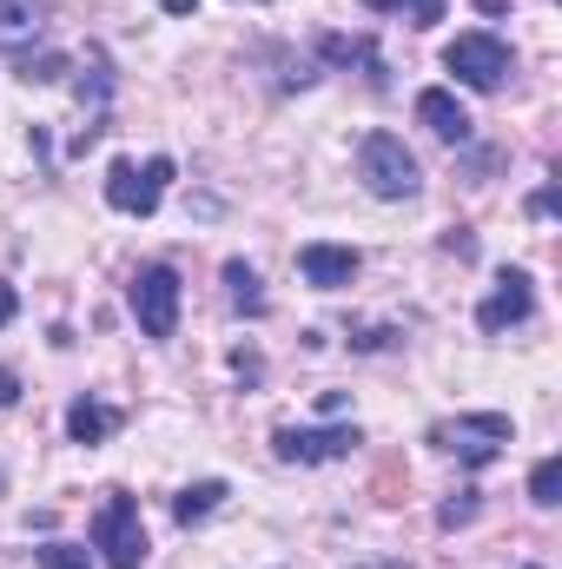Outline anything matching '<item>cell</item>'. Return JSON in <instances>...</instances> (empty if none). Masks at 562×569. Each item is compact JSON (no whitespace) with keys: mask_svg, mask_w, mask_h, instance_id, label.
Returning a JSON list of instances; mask_svg holds the SVG:
<instances>
[{"mask_svg":"<svg viewBox=\"0 0 562 569\" xmlns=\"http://www.w3.org/2000/svg\"><path fill=\"white\" fill-rule=\"evenodd\" d=\"M530 311H536V284H530V272H516V266H510V272L496 279V291L483 298V311H476V325H483V331L496 338V331H510V325H523Z\"/></svg>","mask_w":562,"mask_h":569,"instance_id":"obj_8","label":"cell"},{"mask_svg":"<svg viewBox=\"0 0 562 569\" xmlns=\"http://www.w3.org/2000/svg\"><path fill=\"white\" fill-rule=\"evenodd\" d=\"M358 266H364V259H358L351 246H304V252H298V272L318 284V291H344V284L358 279Z\"/></svg>","mask_w":562,"mask_h":569,"instance_id":"obj_9","label":"cell"},{"mask_svg":"<svg viewBox=\"0 0 562 569\" xmlns=\"http://www.w3.org/2000/svg\"><path fill=\"white\" fill-rule=\"evenodd\" d=\"M127 298H133V318L145 338H172V325H179V272L172 266H140Z\"/></svg>","mask_w":562,"mask_h":569,"instance_id":"obj_6","label":"cell"},{"mask_svg":"<svg viewBox=\"0 0 562 569\" xmlns=\"http://www.w3.org/2000/svg\"><path fill=\"white\" fill-rule=\"evenodd\" d=\"M93 550L113 569L145 563V523H140V503H133L127 490H107V503H100V517H93Z\"/></svg>","mask_w":562,"mask_h":569,"instance_id":"obj_3","label":"cell"},{"mask_svg":"<svg viewBox=\"0 0 562 569\" xmlns=\"http://www.w3.org/2000/svg\"><path fill=\"white\" fill-rule=\"evenodd\" d=\"M418 120L436 133V140H450V146L470 140V113H463V107H456V93H443V87L418 93Z\"/></svg>","mask_w":562,"mask_h":569,"instance_id":"obj_11","label":"cell"},{"mask_svg":"<svg viewBox=\"0 0 562 569\" xmlns=\"http://www.w3.org/2000/svg\"><path fill=\"white\" fill-rule=\"evenodd\" d=\"M113 430H120V411H113V405L73 398V411H67V437H73V443H107Z\"/></svg>","mask_w":562,"mask_h":569,"instance_id":"obj_12","label":"cell"},{"mask_svg":"<svg viewBox=\"0 0 562 569\" xmlns=\"http://www.w3.org/2000/svg\"><path fill=\"white\" fill-rule=\"evenodd\" d=\"M225 298H232V311L265 318V291H259V272H252L245 259H232V266H225Z\"/></svg>","mask_w":562,"mask_h":569,"instance_id":"obj_16","label":"cell"},{"mask_svg":"<svg viewBox=\"0 0 562 569\" xmlns=\"http://www.w3.org/2000/svg\"><path fill=\"white\" fill-rule=\"evenodd\" d=\"M404 490H411V470H404V457H378L371 497H378V503H404Z\"/></svg>","mask_w":562,"mask_h":569,"instance_id":"obj_17","label":"cell"},{"mask_svg":"<svg viewBox=\"0 0 562 569\" xmlns=\"http://www.w3.org/2000/svg\"><path fill=\"white\" fill-rule=\"evenodd\" d=\"M318 60H331V67H358L371 87H384V53H378V40H351V33H324L318 40Z\"/></svg>","mask_w":562,"mask_h":569,"instance_id":"obj_10","label":"cell"},{"mask_svg":"<svg viewBox=\"0 0 562 569\" xmlns=\"http://www.w3.org/2000/svg\"><path fill=\"white\" fill-rule=\"evenodd\" d=\"M530 219H556V186H543V192L530 199Z\"/></svg>","mask_w":562,"mask_h":569,"instance_id":"obj_25","label":"cell"},{"mask_svg":"<svg viewBox=\"0 0 562 569\" xmlns=\"http://www.w3.org/2000/svg\"><path fill=\"white\" fill-rule=\"evenodd\" d=\"M443 67H450L463 87H476V93H496V87L510 80V47H503L496 33H456V40L443 47Z\"/></svg>","mask_w":562,"mask_h":569,"instance_id":"obj_5","label":"cell"},{"mask_svg":"<svg viewBox=\"0 0 562 569\" xmlns=\"http://www.w3.org/2000/svg\"><path fill=\"white\" fill-rule=\"evenodd\" d=\"M13 311H20V298H13V284H0V325H13Z\"/></svg>","mask_w":562,"mask_h":569,"instance_id":"obj_27","label":"cell"},{"mask_svg":"<svg viewBox=\"0 0 562 569\" xmlns=\"http://www.w3.org/2000/svg\"><path fill=\"white\" fill-rule=\"evenodd\" d=\"M510 418L503 411H476V418H443V425H430V443L443 450V457H456V463H470V470H490L503 450H510Z\"/></svg>","mask_w":562,"mask_h":569,"instance_id":"obj_1","label":"cell"},{"mask_svg":"<svg viewBox=\"0 0 562 569\" xmlns=\"http://www.w3.org/2000/svg\"><path fill=\"white\" fill-rule=\"evenodd\" d=\"M0 483H7V477H0Z\"/></svg>","mask_w":562,"mask_h":569,"instance_id":"obj_31","label":"cell"},{"mask_svg":"<svg viewBox=\"0 0 562 569\" xmlns=\"http://www.w3.org/2000/svg\"><path fill=\"white\" fill-rule=\"evenodd\" d=\"M358 172H364V186H371L378 199H411L423 186L418 152L398 140V133H371V140L358 146Z\"/></svg>","mask_w":562,"mask_h":569,"instance_id":"obj_2","label":"cell"},{"mask_svg":"<svg viewBox=\"0 0 562 569\" xmlns=\"http://www.w3.org/2000/svg\"><path fill=\"white\" fill-rule=\"evenodd\" d=\"M358 569H404V563H358Z\"/></svg>","mask_w":562,"mask_h":569,"instance_id":"obj_30","label":"cell"},{"mask_svg":"<svg viewBox=\"0 0 562 569\" xmlns=\"http://www.w3.org/2000/svg\"><path fill=\"white\" fill-rule=\"evenodd\" d=\"M47 20V0H0V53H20V40H33Z\"/></svg>","mask_w":562,"mask_h":569,"instance_id":"obj_13","label":"cell"},{"mask_svg":"<svg viewBox=\"0 0 562 569\" xmlns=\"http://www.w3.org/2000/svg\"><path fill=\"white\" fill-rule=\"evenodd\" d=\"M391 345H404V331H398V325H371V331H351V351H391Z\"/></svg>","mask_w":562,"mask_h":569,"instance_id":"obj_21","label":"cell"},{"mask_svg":"<svg viewBox=\"0 0 562 569\" xmlns=\"http://www.w3.org/2000/svg\"><path fill=\"white\" fill-rule=\"evenodd\" d=\"M13 73L33 80V87H40V80H60V73H67V53H47V47H40V53H13Z\"/></svg>","mask_w":562,"mask_h":569,"instance_id":"obj_20","label":"cell"},{"mask_svg":"<svg viewBox=\"0 0 562 569\" xmlns=\"http://www.w3.org/2000/svg\"><path fill=\"white\" fill-rule=\"evenodd\" d=\"M40 569H93V563H87L80 543H47V550H40Z\"/></svg>","mask_w":562,"mask_h":569,"instance_id":"obj_23","label":"cell"},{"mask_svg":"<svg viewBox=\"0 0 562 569\" xmlns=\"http://www.w3.org/2000/svg\"><path fill=\"white\" fill-rule=\"evenodd\" d=\"M358 450V425H324V430H298L279 425L272 430V457L279 463H338Z\"/></svg>","mask_w":562,"mask_h":569,"instance_id":"obj_7","label":"cell"},{"mask_svg":"<svg viewBox=\"0 0 562 569\" xmlns=\"http://www.w3.org/2000/svg\"><path fill=\"white\" fill-rule=\"evenodd\" d=\"M159 7H165V13H172V20H185V13H192V7H199V0H159Z\"/></svg>","mask_w":562,"mask_h":569,"instance_id":"obj_28","label":"cell"},{"mask_svg":"<svg viewBox=\"0 0 562 569\" xmlns=\"http://www.w3.org/2000/svg\"><path fill=\"white\" fill-rule=\"evenodd\" d=\"M107 93H113V67H107V47H87V67H80V107L93 100V120H107Z\"/></svg>","mask_w":562,"mask_h":569,"instance_id":"obj_15","label":"cell"},{"mask_svg":"<svg viewBox=\"0 0 562 569\" xmlns=\"http://www.w3.org/2000/svg\"><path fill=\"white\" fill-rule=\"evenodd\" d=\"M165 186H172V159L159 152V159H113V172H107V206L113 212H127V219H152L159 212V199H165Z\"/></svg>","mask_w":562,"mask_h":569,"instance_id":"obj_4","label":"cell"},{"mask_svg":"<svg viewBox=\"0 0 562 569\" xmlns=\"http://www.w3.org/2000/svg\"><path fill=\"white\" fill-rule=\"evenodd\" d=\"M13 405H20V371L0 365V411H13Z\"/></svg>","mask_w":562,"mask_h":569,"instance_id":"obj_24","label":"cell"},{"mask_svg":"<svg viewBox=\"0 0 562 569\" xmlns=\"http://www.w3.org/2000/svg\"><path fill=\"white\" fill-rule=\"evenodd\" d=\"M219 503H225V483H219V477H205V483H185V490L172 497V517H179V523L192 530V523H205V517H212Z\"/></svg>","mask_w":562,"mask_h":569,"instance_id":"obj_14","label":"cell"},{"mask_svg":"<svg viewBox=\"0 0 562 569\" xmlns=\"http://www.w3.org/2000/svg\"><path fill=\"white\" fill-rule=\"evenodd\" d=\"M371 13H404L411 27H436L443 20V0H364Z\"/></svg>","mask_w":562,"mask_h":569,"instance_id":"obj_19","label":"cell"},{"mask_svg":"<svg viewBox=\"0 0 562 569\" xmlns=\"http://www.w3.org/2000/svg\"><path fill=\"white\" fill-rule=\"evenodd\" d=\"M476 7H483V13H503V7H510V0H476Z\"/></svg>","mask_w":562,"mask_h":569,"instance_id":"obj_29","label":"cell"},{"mask_svg":"<svg viewBox=\"0 0 562 569\" xmlns=\"http://www.w3.org/2000/svg\"><path fill=\"white\" fill-rule=\"evenodd\" d=\"M443 252H456V259H470V252H476V239H470V232H450V239H443Z\"/></svg>","mask_w":562,"mask_h":569,"instance_id":"obj_26","label":"cell"},{"mask_svg":"<svg viewBox=\"0 0 562 569\" xmlns=\"http://www.w3.org/2000/svg\"><path fill=\"white\" fill-rule=\"evenodd\" d=\"M476 517V490H456L443 510H436V530H456V523H470Z\"/></svg>","mask_w":562,"mask_h":569,"instance_id":"obj_22","label":"cell"},{"mask_svg":"<svg viewBox=\"0 0 562 569\" xmlns=\"http://www.w3.org/2000/svg\"><path fill=\"white\" fill-rule=\"evenodd\" d=\"M530 503H543V510L562 503V457H543V463L530 470Z\"/></svg>","mask_w":562,"mask_h":569,"instance_id":"obj_18","label":"cell"}]
</instances>
